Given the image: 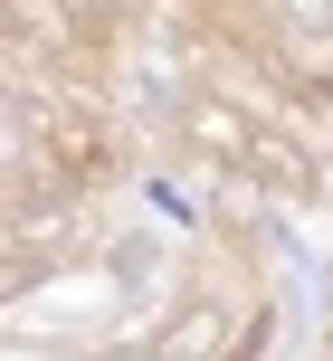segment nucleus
<instances>
[{
    "label": "nucleus",
    "instance_id": "obj_1",
    "mask_svg": "<svg viewBox=\"0 0 333 361\" xmlns=\"http://www.w3.org/2000/svg\"><path fill=\"white\" fill-rule=\"evenodd\" d=\"M95 276H105L124 305H143V295L181 286V276H171V228H162V219H152V228H114L105 257H95Z\"/></svg>",
    "mask_w": 333,
    "mask_h": 361
}]
</instances>
